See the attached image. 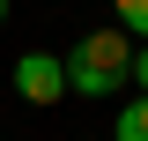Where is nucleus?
<instances>
[{"instance_id":"4","label":"nucleus","mask_w":148,"mask_h":141,"mask_svg":"<svg viewBox=\"0 0 148 141\" xmlns=\"http://www.w3.org/2000/svg\"><path fill=\"white\" fill-rule=\"evenodd\" d=\"M111 15H119V30H126V37H141V45H148V0H111Z\"/></svg>"},{"instance_id":"1","label":"nucleus","mask_w":148,"mask_h":141,"mask_svg":"<svg viewBox=\"0 0 148 141\" xmlns=\"http://www.w3.org/2000/svg\"><path fill=\"white\" fill-rule=\"evenodd\" d=\"M133 82V37L111 22V30H89L67 52V97H111V89Z\"/></svg>"},{"instance_id":"2","label":"nucleus","mask_w":148,"mask_h":141,"mask_svg":"<svg viewBox=\"0 0 148 141\" xmlns=\"http://www.w3.org/2000/svg\"><path fill=\"white\" fill-rule=\"evenodd\" d=\"M15 97L22 104H59L67 97V59L59 52H22L15 59Z\"/></svg>"},{"instance_id":"3","label":"nucleus","mask_w":148,"mask_h":141,"mask_svg":"<svg viewBox=\"0 0 148 141\" xmlns=\"http://www.w3.org/2000/svg\"><path fill=\"white\" fill-rule=\"evenodd\" d=\"M111 141H148V97H133V104L119 111V126H111Z\"/></svg>"},{"instance_id":"6","label":"nucleus","mask_w":148,"mask_h":141,"mask_svg":"<svg viewBox=\"0 0 148 141\" xmlns=\"http://www.w3.org/2000/svg\"><path fill=\"white\" fill-rule=\"evenodd\" d=\"M0 30H8V0H0Z\"/></svg>"},{"instance_id":"5","label":"nucleus","mask_w":148,"mask_h":141,"mask_svg":"<svg viewBox=\"0 0 148 141\" xmlns=\"http://www.w3.org/2000/svg\"><path fill=\"white\" fill-rule=\"evenodd\" d=\"M133 82H141V97H148V45H133Z\"/></svg>"}]
</instances>
